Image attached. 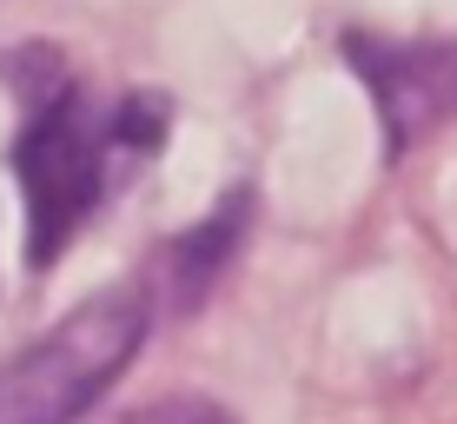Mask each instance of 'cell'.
<instances>
[{"label":"cell","instance_id":"cell-5","mask_svg":"<svg viewBox=\"0 0 457 424\" xmlns=\"http://www.w3.org/2000/svg\"><path fill=\"white\" fill-rule=\"evenodd\" d=\"M133 424H226V418H219L212 404H160V412H146Z\"/></svg>","mask_w":457,"mask_h":424},{"label":"cell","instance_id":"cell-3","mask_svg":"<svg viewBox=\"0 0 457 424\" xmlns=\"http://www.w3.org/2000/svg\"><path fill=\"white\" fill-rule=\"evenodd\" d=\"M345 60L371 87L391 160L457 113V46H391L371 34H345Z\"/></svg>","mask_w":457,"mask_h":424},{"label":"cell","instance_id":"cell-2","mask_svg":"<svg viewBox=\"0 0 457 424\" xmlns=\"http://www.w3.org/2000/svg\"><path fill=\"white\" fill-rule=\"evenodd\" d=\"M146 332H153L146 279L93 292L46 338H34L0 365V424H80L120 385Z\"/></svg>","mask_w":457,"mask_h":424},{"label":"cell","instance_id":"cell-1","mask_svg":"<svg viewBox=\"0 0 457 424\" xmlns=\"http://www.w3.org/2000/svg\"><path fill=\"white\" fill-rule=\"evenodd\" d=\"M160 133H166V100H146V93L100 106L67 73L27 93V120L7 153L27 206V272H54V259L80 239L93 206L106 199L113 172L146 160Z\"/></svg>","mask_w":457,"mask_h":424},{"label":"cell","instance_id":"cell-4","mask_svg":"<svg viewBox=\"0 0 457 424\" xmlns=\"http://www.w3.org/2000/svg\"><path fill=\"white\" fill-rule=\"evenodd\" d=\"M245 212H252V193H226L193 232H179V239L166 245L160 279H166V305L172 312H193L199 298L212 292V279L226 272V259L239 253V239H245Z\"/></svg>","mask_w":457,"mask_h":424}]
</instances>
